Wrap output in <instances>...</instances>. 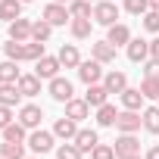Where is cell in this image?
<instances>
[{
    "label": "cell",
    "mask_w": 159,
    "mask_h": 159,
    "mask_svg": "<svg viewBox=\"0 0 159 159\" xmlns=\"http://www.w3.org/2000/svg\"><path fill=\"white\" fill-rule=\"evenodd\" d=\"M140 125H143V116L137 109H119V119H116L119 134H137Z\"/></svg>",
    "instance_id": "6da1fadb"
},
{
    "label": "cell",
    "mask_w": 159,
    "mask_h": 159,
    "mask_svg": "<svg viewBox=\"0 0 159 159\" xmlns=\"http://www.w3.org/2000/svg\"><path fill=\"white\" fill-rule=\"evenodd\" d=\"M78 78H81L84 84H100L103 81V62H97L94 56L91 59H81V66H78Z\"/></svg>",
    "instance_id": "7a4b0ae2"
},
{
    "label": "cell",
    "mask_w": 159,
    "mask_h": 159,
    "mask_svg": "<svg viewBox=\"0 0 159 159\" xmlns=\"http://www.w3.org/2000/svg\"><path fill=\"white\" fill-rule=\"evenodd\" d=\"M50 97L56 100V103H69L72 97H75V88H72V81L69 78H62V75H56V78H50Z\"/></svg>",
    "instance_id": "3957f363"
},
{
    "label": "cell",
    "mask_w": 159,
    "mask_h": 159,
    "mask_svg": "<svg viewBox=\"0 0 159 159\" xmlns=\"http://www.w3.org/2000/svg\"><path fill=\"white\" fill-rule=\"evenodd\" d=\"M94 22L97 25H116L119 22V7L109 3V0H100V3H94Z\"/></svg>",
    "instance_id": "277c9868"
},
{
    "label": "cell",
    "mask_w": 159,
    "mask_h": 159,
    "mask_svg": "<svg viewBox=\"0 0 159 159\" xmlns=\"http://www.w3.org/2000/svg\"><path fill=\"white\" fill-rule=\"evenodd\" d=\"M59 69H62V62H59V56H41L38 62H34V75L41 78V81H50V78H56L59 75Z\"/></svg>",
    "instance_id": "5b68a950"
},
{
    "label": "cell",
    "mask_w": 159,
    "mask_h": 159,
    "mask_svg": "<svg viewBox=\"0 0 159 159\" xmlns=\"http://www.w3.org/2000/svg\"><path fill=\"white\" fill-rule=\"evenodd\" d=\"M41 19H47V22L56 28V25H66V22H72V13H69V7H66V3H56V0H53V3H47V7H44Z\"/></svg>",
    "instance_id": "8992f818"
},
{
    "label": "cell",
    "mask_w": 159,
    "mask_h": 159,
    "mask_svg": "<svg viewBox=\"0 0 159 159\" xmlns=\"http://www.w3.org/2000/svg\"><path fill=\"white\" fill-rule=\"evenodd\" d=\"M53 131H41V128H34L31 134H28V147L38 153V156H44V153H50L53 150Z\"/></svg>",
    "instance_id": "52a82bcc"
},
{
    "label": "cell",
    "mask_w": 159,
    "mask_h": 159,
    "mask_svg": "<svg viewBox=\"0 0 159 159\" xmlns=\"http://www.w3.org/2000/svg\"><path fill=\"white\" fill-rule=\"evenodd\" d=\"M112 147H116V159H128V156H137L140 153V140L134 134H119V140Z\"/></svg>",
    "instance_id": "ba28073f"
},
{
    "label": "cell",
    "mask_w": 159,
    "mask_h": 159,
    "mask_svg": "<svg viewBox=\"0 0 159 159\" xmlns=\"http://www.w3.org/2000/svg\"><path fill=\"white\" fill-rule=\"evenodd\" d=\"M41 119H44V109H41V106H34V103H25V106L19 109V122H22L28 131L41 128Z\"/></svg>",
    "instance_id": "9c48e42d"
},
{
    "label": "cell",
    "mask_w": 159,
    "mask_h": 159,
    "mask_svg": "<svg viewBox=\"0 0 159 159\" xmlns=\"http://www.w3.org/2000/svg\"><path fill=\"white\" fill-rule=\"evenodd\" d=\"M31 25L34 22H28V19H13L10 25H7V31H10V41H31Z\"/></svg>",
    "instance_id": "30bf717a"
},
{
    "label": "cell",
    "mask_w": 159,
    "mask_h": 159,
    "mask_svg": "<svg viewBox=\"0 0 159 159\" xmlns=\"http://www.w3.org/2000/svg\"><path fill=\"white\" fill-rule=\"evenodd\" d=\"M106 41H109L112 47H128V41H131V28H128L125 22H116V25H109Z\"/></svg>",
    "instance_id": "8fae6325"
},
{
    "label": "cell",
    "mask_w": 159,
    "mask_h": 159,
    "mask_svg": "<svg viewBox=\"0 0 159 159\" xmlns=\"http://www.w3.org/2000/svg\"><path fill=\"white\" fill-rule=\"evenodd\" d=\"M116 50H119V47H112L109 41H97V44H91V56H94L97 62H103V66L116 62Z\"/></svg>",
    "instance_id": "7c38bea8"
},
{
    "label": "cell",
    "mask_w": 159,
    "mask_h": 159,
    "mask_svg": "<svg viewBox=\"0 0 159 159\" xmlns=\"http://www.w3.org/2000/svg\"><path fill=\"white\" fill-rule=\"evenodd\" d=\"M53 134L62 137V140H75V134H78V122L69 119V116H62V119L53 122Z\"/></svg>",
    "instance_id": "4fadbf2b"
},
{
    "label": "cell",
    "mask_w": 159,
    "mask_h": 159,
    "mask_svg": "<svg viewBox=\"0 0 159 159\" xmlns=\"http://www.w3.org/2000/svg\"><path fill=\"white\" fill-rule=\"evenodd\" d=\"M66 116H69V119H75V122H84V119L91 116V103H88V100L72 97V100L66 103Z\"/></svg>",
    "instance_id": "5bb4252c"
},
{
    "label": "cell",
    "mask_w": 159,
    "mask_h": 159,
    "mask_svg": "<svg viewBox=\"0 0 159 159\" xmlns=\"http://www.w3.org/2000/svg\"><path fill=\"white\" fill-rule=\"evenodd\" d=\"M97 143H100V137H97L94 128H78V134H75V147L81 150V153H91Z\"/></svg>",
    "instance_id": "9a60e30c"
},
{
    "label": "cell",
    "mask_w": 159,
    "mask_h": 159,
    "mask_svg": "<svg viewBox=\"0 0 159 159\" xmlns=\"http://www.w3.org/2000/svg\"><path fill=\"white\" fill-rule=\"evenodd\" d=\"M56 56H59L62 69H78V66H81V53H78V47H75V44H62Z\"/></svg>",
    "instance_id": "2e32d148"
},
{
    "label": "cell",
    "mask_w": 159,
    "mask_h": 159,
    "mask_svg": "<svg viewBox=\"0 0 159 159\" xmlns=\"http://www.w3.org/2000/svg\"><path fill=\"white\" fill-rule=\"evenodd\" d=\"M147 56H150V41L131 38V41H128V59H131V62H143Z\"/></svg>",
    "instance_id": "e0dca14e"
},
{
    "label": "cell",
    "mask_w": 159,
    "mask_h": 159,
    "mask_svg": "<svg viewBox=\"0 0 159 159\" xmlns=\"http://www.w3.org/2000/svg\"><path fill=\"white\" fill-rule=\"evenodd\" d=\"M119 97H122V109H137V112L143 109V100H147L140 94V88H125Z\"/></svg>",
    "instance_id": "ac0fdd59"
},
{
    "label": "cell",
    "mask_w": 159,
    "mask_h": 159,
    "mask_svg": "<svg viewBox=\"0 0 159 159\" xmlns=\"http://www.w3.org/2000/svg\"><path fill=\"white\" fill-rule=\"evenodd\" d=\"M103 84H106V91H109V94H122V91L128 88V75L112 69V72H106V75H103Z\"/></svg>",
    "instance_id": "d6986e66"
},
{
    "label": "cell",
    "mask_w": 159,
    "mask_h": 159,
    "mask_svg": "<svg viewBox=\"0 0 159 159\" xmlns=\"http://www.w3.org/2000/svg\"><path fill=\"white\" fill-rule=\"evenodd\" d=\"M19 78H22V72H19L16 59H3L0 62V84H16Z\"/></svg>",
    "instance_id": "ffe728a7"
},
{
    "label": "cell",
    "mask_w": 159,
    "mask_h": 159,
    "mask_svg": "<svg viewBox=\"0 0 159 159\" xmlns=\"http://www.w3.org/2000/svg\"><path fill=\"white\" fill-rule=\"evenodd\" d=\"M84 100H88L94 109H97V106H103V103H109V91H106V84H88Z\"/></svg>",
    "instance_id": "44dd1931"
},
{
    "label": "cell",
    "mask_w": 159,
    "mask_h": 159,
    "mask_svg": "<svg viewBox=\"0 0 159 159\" xmlns=\"http://www.w3.org/2000/svg\"><path fill=\"white\" fill-rule=\"evenodd\" d=\"M19 16H22V0H0V19L7 25L13 19H19Z\"/></svg>",
    "instance_id": "7402d4cb"
},
{
    "label": "cell",
    "mask_w": 159,
    "mask_h": 159,
    "mask_svg": "<svg viewBox=\"0 0 159 159\" xmlns=\"http://www.w3.org/2000/svg\"><path fill=\"white\" fill-rule=\"evenodd\" d=\"M116 119H119V109H116L112 103L97 106V125H100V128H112V125H116Z\"/></svg>",
    "instance_id": "603a6c76"
},
{
    "label": "cell",
    "mask_w": 159,
    "mask_h": 159,
    "mask_svg": "<svg viewBox=\"0 0 159 159\" xmlns=\"http://www.w3.org/2000/svg\"><path fill=\"white\" fill-rule=\"evenodd\" d=\"M3 140H13V143H25V140H28V128H25L22 122H10V125L3 128Z\"/></svg>",
    "instance_id": "cb8c5ba5"
},
{
    "label": "cell",
    "mask_w": 159,
    "mask_h": 159,
    "mask_svg": "<svg viewBox=\"0 0 159 159\" xmlns=\"http://www.w3.org/2000/svg\"><path fill=\"white\" fill-rule=\"evenodd\" d=\"M16 84H19L22 97H38V94H41V78H38V75H22Z\"/></svg>",
    "instance_id": "d4e9b609"
},
{
    "label": "cell",
    "mask_w": 159,
    "mask_h": 159,
    "mask_svg": "<svg viewBox=\"0 0 159 159\" xmlns=\"http://www.w3.org/2000/svg\"><path fill=\"white\" fill-rule=\"evenodd\" d=\"M22 91L19 84H0V106H19Z\"/></svg>",
    "instance_id": "484cf974"
},
{
    "label": "cell",
    "mask_w": 159,
    "mask_h": 159,
    "mask_svg": "<svg viewBox=\"0 0 159 159\" xmlns=\"http://www.w3.org/2000/svg\"><path fill=\"white\" fill-rule=\"evenodd\" d=\"M69 13H72V19H94V3L91 0H72Z\"/></svg>",
    "instance_id": "4316f807"
},
{
    "label": "cell",
    "mask_w": 159,
    "mask_h": 159,
    "mask_svg": "<svg viewBox=\"0 0 159 159\" xmlns=\"http://www.w3.org/2000/svg\"><path fill=\"white\" fill-rule=\"evenodd\" d=\"M91 28H94V19H72V22H69V31H72V38H78V41L91 38Z\"/></svg>",
    "instance_id": "83f0119b"
},
{
    "label": "cell",
    "mask_w": 159,
    "mask_h": 159,
    "mask_svg": "<svg viewBox=\"0 0 159 159\" xmlns=\"http://www.w3.org/2000/svg\"><path fill=\"white\" fill-rule=\"evenodd\" d=\"M44 56V44L41 41H25L22 44V62H38Z\"/></svg>",
    "instance_id": "f1b7e54d"
},
{
    "label": "cell",
    "mask_w": 159,
    "mask_h": 159,
    "mask_svg": "<svg viewBox=\"0 0 159 159\" xmlns=\"http://www.w3.org/2000/svg\"><path fill=\"white\" fill-rule=\"evenodd\" d=\"M140 116H143V128L150 134H159V106H147L140 109Z\"/></svg>",
    "instance_id": "f546056e"
},
{
    "label": "cell",
    "mask_w": 159,
    "mask_h": 159,
    "mask_svg": "<svg viewBox=\"0 0 159 159\" xmlns=\"http://www.w3.org/2000/svg\"><path fill=\"white\" fill-rule=\"evenodd\" d=\"M140 94L147 100H159V75H147L140 81Z\"/></svg>",
    "instance_id": "4dcf8cb0"
},
{
    "label": "cell",
    "mask_w": 159,
    "mask_h": 159,
    "mask_svg": "<svg viewBox=\"0 0 159 159\" xmlns=\"http://www.w3.org/2000/svg\"><path fill=\"white\" fill-rule=\"evenodd\" d=\"M0 156H3V159H25V143L3 140V143H0Z\"/></svg>",
    "instance_id": "1f68e13d"
},
{
    "label": "cell",
    "mask_w": 159,
    "mask_h": 159,
    "mask_svg": "<svg viewBox=\"0 0 159 159\" xmlns=\"http://www.w3.org/2000/svg\"><path fill=\"white\" fill-rule=\"evenodd\" d=\"M50 34H53V25L47 22V19H38L34 25H31V41H50Z\"/></svg>",
    "instance_id": "d6a6232c"
},
{
    "label": "cell",
    "mask_w": 159,
    "mask_h": 159,
    "mask_svg": "<svg viewBox=\"0 0 159 159\" xmlns=\"http://www.w3.org/2000/svg\"><path fill=\"white\" fill-rule=\"evenodd\" d=\"M56 159H84V153L75 147V140H66L56 147Z\"/></svg>",
    "instance_id": "836d02e7"
},
{
    "label": "cell",
    "mask_w": 159,
    "mask_h": 159,
    "mask_svg": "<svg viewBox=\"0 0 159 159\" xmlns=\"http://www.w3.org/2000/svg\"><path fill=\"white\" fill-rule=\"evenodd\" d=\"M150 10V0H125V13H131V16H143Z\"/></svg>",
    "instance_id": "e575fe53"
},
{
    "label": "cell",
    "mask_w": 159,
    "mask_h": 159,
    "mask_svg": "<svg viewBox=\"0 0 159 159\" xmlns=\"http://www.w3.org/2000/svg\"><path fill=\"white\" fill-rule=\"evenodd\" d=\"M22 44H25V41H10V44H3V53H7V59H16V62H22Z\"/></svg>",
    "instance_id": "d590c367"
},
{
    "label": "cell",
    "mask_w": 159,
    "mask_h": 159,
    "mask_svg": "<svg viewBox=\"0 0 159 159\" xmlns=\"http://www.w3.org/2000/svg\"><path fill=\"white\" fill-rule=\"evenodd\" d=\"M140 19H143V28H147V31L159 34V13H156V10H147V13H143Z\"/></svg>",
    "instance_id": "8d00e7d4"
},
{
    "label": "cell",
    "mask_w": 159,
    "mask_h": 159,
    "mask_svg": "<svg viewBox=\"0 0 159 159\" xmlns=\"http://www.w3.org/2000/svg\"><path fill=\"white\" fill-rule=\"evenodd\" d=\"M91 159H116V147H109V143H97V147L91 150Z\"/></svg>",
    "instance_id": "74e56055"
},
{
    "label": "cell",
    "mask_w": 159,
    "mask_h": 159,
    "mask_svg": "<svg viewBox=\"0 0 159 159\" xmlns=\"http://www.w3.org/2000/svg\"><path fill=\"white\" fill-rule=\"evenodd\" d=\"M13 122V106H0V131Z\"/></svg>",
    "instance_id": "f35d334b"
},
{
    "label": "cell",
    "mask_w": 159,
    "mask_h": 159,
    "mask_svg": "<svg viewBox=\"0 0 159 159\" xmlns=\"http://www.w3.org/2000/svg\"><path fill=\"white\" fill-rule=\"evenodd\" d=\"M147 75H159V59L150 56V62H143V78H147Z\"/></svg>",
    "instance_id": "ab89813d"
},
{
    "label": "cell",
    "mask_w": 159,
    "mask_h": 159,
    "mask_svg": "<svg viewBox=\"0 0 159 159\" xmlns=\"http://www.w3.org/2000/svg\"><path fill=\"white\" fill-rule=\"evenodd\" d=\"M150 56H153V59H159V38H153V41H150Z\"/></svg>",
    "instance_id": "60d3db41"
},
{
    "label": "cell",
    "mask_w": 159,
    "mask_h": 159,
    "mask_svg": "<svg viewBox=\"0 0 159 159\" xmlns=\"http://www.w3.org/2000/svg\"><path fill=\"white\" fill-rule=\"evenodd\" d=\"M143 159H159V147H150V150H147V156H143Z\"/></svg>",
    "instance_id": "b9f144b4"
},
{
    "label": "cell",
    "mask_w": 159,
    "mask_h": 159,
    "mask_svg": "<svg viewBox=\"0 0 159 159\" xmlns=\"http://www.w3.org/2000/svg\"><path fill=\"white\" fill-rule=\"evenodd\" d=\"M150 10H156V13H159V0H150Z\"/></svg>",
    "instance_id": "7bdbcfd3"
},
{
    "label": "cell",
    "mask_w": 159,
    "mask_h": 159,
    "mask_svg": "<svg viewBox=\"0 0 159 159\" xmlns=\"http://www.w3.org/2000/svg\"><path fill=\"white\" fill-rule=\"evenodd\" d=\"M56 3H66V7H69V3H72V0H56Z\"/></svg>",
    "instance_id": "ee69618b"
},
{
    "label": "cell",
    "mask_w": 159,
    "mask_h": 159,
    "mask_svg": "<svg viewBox=\"0 0 159 159\" xmlns=\"http://www.w3.org/2000/svg\"><path fill=\"white\" fill-rule=\"evenodd\" d=\"M128 159H143V156H140V153H137V156H128Z\"/></svg>",
    "instance_id": "f6af8a7d"
},
{
    "label": "cell",
    "mask_w": 159,
    "mask_h": 159,
    "mask_svg": "<svg viewBox=\"0 0 159 159\" xmlns=\"http://www.w3.org/2000/svg\"><path fill=\"white\" fill-rule=\"evenodd\" d=\"M22 3H31V0H22Z\"/></svg>",
    "instance_id": "bcb514c9"
},
{
    "label": "cell",
    "mask_w": 159,
    "mask_h": 159,
    "mask_svg": "<svg viewBox=\"0 0 159 159\" xmlns=\"http://www.w3.org/2000/svg\"><path fill=\"white\" fill-rule=\"evenodd\" d=\"M91 3H100V0H91Z\"/></svg>",
    "instance_id": "7dc6e473"
},
{
    "label": "cell",
    "mask_w": 159,
    "mask_h": 159,
    "mask_svg": "<svg viewBox=\"0 0 159 159\" xmlns=\"http://www.w3.org/2000/svg\"><path fill=\"white\" fill-rule=\"evenodd\" d=\"M25 159H34V156H25Z\"/></svg>",
    "instance_id": "c3c4849f"
},
{
    "label": "cell",
    "mask_w": 159,
    "mask_h": 159,
    "mask_svg": "<svg viewBox=\"0 0 159 159\" xmlns=\"http://www.w3.org/2000/svg\"><path fill=\"white\" fill-rule=\"evenodd\" d=\"M0 159H3V156H0Z\"/></svg>",
    "instance_id": "681fc988"
},
{
    "label": "cell",
    "mask_w": 159,
    "mask_h": 159,
    "mask_svg": "<svg viewBox=\"0 0 159 159\" xmlns=\"http://www.w3.org/2000/svg\"><path fill=\"white\" fill-rule=\"evenodd\" d=\"M156 106H159V103H156Z\"/></svg>",
    "instance_id": "f907efd6"
}]
</instances>
